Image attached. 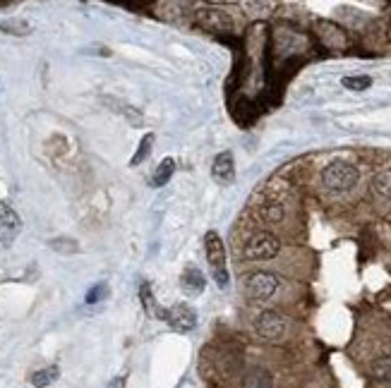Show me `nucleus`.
<instances>
[{
  "label": "nucleus",
  "mask_w": 391,
  "mask_h": 388,
  "mask_svg": "<svg viewBox=\"0 0 391 388\" xmlns=\"http://www.w3.org/2000/svg\"><path fill=\"white\" fill-rule=\"evenodd\" d=\"M360 180V173L353 163L348 161H334L329 163L327 168L322 170V185L324 190L334 194H343V192H350V190L358 185Z\"/></svg>",
  "instance_id": "obj_1"
},
{
  "label": "nucleus",
  "mask_w": 391,
  "mask_h": 388,
  "mask_svg": "<svg viewBox=\"0 0 391 388\" xmlns=\"http://www.w3.org/2000/svg\"><path fill=\"white\" fill-rule=\"evenodd\" d=\"M204 252H207V261H209V269H212V276L214 280H217V285L221 290L228 288V264H225V247L221 243V238H219V233H214V230H209L207 235H204Z\"/></svg>",
  "instance_id": "obj_2"
},
{
  "label": "nucleus",
  "mask_w": 391,
  "mask_h": 388,
  "mask_svg": "<svg viewBox=\"0 0 391 388\" xmlns=\"http://www.w3.org/2000/svg\"><path fill=\"white\" fill-rule=\"evenodd\" d=\"M281 252V243L277 235L272 233H254L252 238L245 243V259L250 261H264V259H274Z\"/></svg>",
  "instance_id": "obj_3"
},
{
  "label": "nucleus",
  "mask_w": 391,
  "mask_h": 388,
  "mask_svg": "<svg viewBox=\"0 0 391 388\" xmlns=\"http://www.w3.org/2000/svg\"><path fill=\"white\" fill-rule=\"evenodd\" d=\"M279 290V276L269 274V271H257L248 278L245 283V292H248L250 300L254 302H264Z\"/></svg>",
  "instance_id": "obj_4"
},
{
  "label": "nucleus",
  "mask_w": 391,
  "mask_h": 388,
  "mask_svg": "<svg viewBox=\"0 0 391 388\" xmlns=\"http://www.w3.org/2000/svg\"><path fill=\"white\" fill-rule=\"evenodd\" d=\"M285 326H288L285 324V316L274 309L262 312L257 316V321H254V329H257V334L264 340H281L285 336Z\"/></svg>",
  "instance_id": "obj_5"
},
{
  "label": "nucleus",
  "mask_w": 391,
  "mask_h": 388,
  "mask_svg": "<svg viewBox=\"0 0 391 388\" xmlns=\"http://www.w3.org/2000/svg\"><path fill=\"white\" fill-rule=\"evenodd\" d=\"M22 233V218L19 214L8 204V201H0V243L3 247H10Z\"/></svg>",
  "instance_id": "obj_6"
},
{
  "label": "nucleus",
  "mask_w": 391,
  "mask_h": 388,
  "mask_svg": "<svg viewBox=\"0 0 391 388\" xmlns=\"http://www.w3.org/2000/svg\"><path fill=\"white\" fill-rule=\"evenodd\" d=\"M197 27H202L204 32H212V34H223V32H230L233 29V19H230L228 12L223 10H217V8H202L197 14Z\"/></svg>",
  "instance_id": "obj_7"
},
{
  "label": "nucleus",
  "mask_w": 391,
  "mask_h": 388,
  "mask_svg": "<svg viewBox=\"0 0 391 388\" xmlns=\"http://www.w3.org/2000/svg\"><path fill=\"white\" fill-rule=\"evenodd\" d=\"M166 321L173 331H180V334H190V331L197 326V312L192 309L185 302H178L166 312Z\"/></svg>",
  "instance_id": "obj_8"
},
{
  "label": "nucleus",
  "mask_w": 391,
  "mask_h": 388,
  "mask_svg": "<svg viewBox=\"0 0 391 388\" xmlns=\"http://www.w3.org/2000/svg\"><path fill=\"white\" fill-rule=\"evenodd\" d=\"M212 175L217 183L221 185H230L235 180V161L230 151H221V154L214 159L212 163Z\"/></svg>",
  "instance_id": "obj_9"
},
{
  "label": "nucleus",
  "mask_w": 391,
  "mask_h": 388,
  "mask_svg": "<svg viewBox=\"0 0 391 388\" xmlns=\"http://www.w3.org/2000/svg\"><path fill=\"white\" fill-rule=\"evenodd\" d=\"M204 285H207L204 274L199 269H194V266H188V269L183 271V276H180V288H183L185 295H190V297L202 295Z\"/></svg>",
  "instance_id": "obj_10"
},
{
  "label": "nucleus",
  "mask_w": 391,
  "mask_h": 388,
  "mask_svg": "<svg viewBox=\"0 0 391 388\" xmlns=\"http://www.w3.org/2000/svg\"><path fill=\"white\" fill-rule=\"evenodd\" d=\"M243 388H274V376L269 369L264 367H250L243 374V381H240Z\"/></svg>",
  "instance_id": "obj_11"
},
{
  "label": "nucleus",
  "mask_w": 391,
  "mask_h": 388,
  "mask_svg": "<svg viewBox=\"0 0 391 388\" xmlns=\"http://www.w3.org/2000/svg\"><path fill=\"white\" fill-rule=\"evenodd\" d=\"M139 297H142V307H144V312H147L149 316L166 321V312L168 309H163V307L157 302V297H154V292H152V285L144 283L142 288H139Z\"/></svg>",
  "instance_id": "obj_12"
},
{
  "label": "nucleus",
  "mask_w": 391,
  "mask_h": 388,
  "mask_svg": "<svg viewBox=\"0 0 391 388\" xmlns=\"http://www.w3.org/2000/svg\"><path fill=\"white\" fill-rule=\"evenodd\" d=\"M372 194L379 201H391V170H379L372 178Z\"/></svg>",
  "instance_id": "obj_13"
},
{
  "label": "nucleus",
  "mask_w": 391,
  "mask_h": 388,
  "mask_svg": "<svg viewBox=\"0 0 391 388\" xmlns=\"http://www.w3.org/2000/svg\"><path fill=\"white\" fill-rule=\"evenodd\" d=\"M173 173H175V161L173 159H163L161 163L157 165L154 175H152V187H163V185L173 178Z\"/></svg>",
  "instance_id": "obj_14"
},
{
  "label": "nucleus",
  "mask_w": 391,
  "mask_h": 388,
  "mask_svg": "<svg viewBox=\"0 0 391 388\" xmlns=\"http://www.w3.org/2000/svg\"><path fill=\"white\" fill-rule=\"evenodd\" d=\"M60 376V369L58 367H46V369H39L32 374V386L34 388H46L51 384H56Z\"/></svg>",
  "instance_id": "obj_15"
},
{
  "label": "nucleus",
  "mask_w": 391,
  "mask_h": 388,
  "mask_svg": "<svg viewBox=\"0 0 391 388\" xmlns=\"http://www.w3.org/2000/svg\"><path fill=\"white\" fill-rule=\"evenodd\" d=\"M370 374L379 381H391V357L382 355V357H377V360H372V365H370Z\"/></svg>",
  "instance_id": "obj_16"
},
{
  "label": "nucleus",
  "mask_w": 391,
  "mask_h": 388,
  "mask_svg": "<svg viewBox=\"0 0 391 388\" xmlns=\"http://www.w3.org/2000/svg\"><path fill=\"white\" fill-rule=\"evenodd\" d=\"M0 29H3L5 34H14V37H27L29 32H32V24L27 22V19H5V22H0Z\"/></svg>",
  "instance_id": "obj_17"
},
{
  "label": "nucleus",
  "mask_w": 391,
  "mask_h": 388,
  "mask_svg": "<svg viewBox=\"0 0 391 388\" xmlns=\"http://www.w3.org/2000/svg\"><path fill=\"white\" fill-rule=\"evenodd\" d=\"M259 216H262L267 223H281L285 216V209L279 201H269V204H264L262 209H259Z\"/></svg>",
  "instance_id": "obj_18"
},
{
  "label": "nucleus",
  "mask_w": 391,
  "mask_h": 388,
  "mask_svg": "<svg viewBox=\"0 0 391 388\" xmlns=\"http://www.w3.org/2000/svg\"><path fill=\"white\" fill-rule=\"evenodd\" d=\"M152 149H154V134L149 132V134H144V137H142V142H139V146H137V154L132 156L130 165H139V163H144V161L149 159V154H152Z\"/></svg>",
  "instance_id": "obj_19"
},
{
  "label": "nucleus",
  "mask_w": 391,
  "mask_h": 388,
  "mask_svg": "<svg viewBox=\"0 0 391 388\" xmlns=\"http://www.w3.org/2000/svg\"><path fill=\"white\" fill-rule=\"evenodd\" d=\"M343 84L345 89H350V92H365V89L372 87V79L368 77V74H350V77H343Z\"/></svg>",
  "instance_id": "obj_20"
},
{
  "label": "nucleus",
  "mask_w": 391,
  "mask_h": 388,
  "mask_svg": "<svg viewBox=\"0 0 391 388\" xmlns=\"http://www.w3.org/2000/svg\"><path fill=\"white\" fill-rule=\"evenodd\" d=\"M48 245H51L56 252H60V254H74V252H79V245L74 243L72 238H56Z\"/></svg>",
  "instance_id": "obj_21"
},
{
  "label": "nucleus",
  "mask_w": 391,
  "mask_h": 388,
  "mask_svg": "<svg viewBox=\"0 0 391 388\" xmlns=\"http://www.w3.org/2000/svg\"><path fill=\"white\" fill-rule=\"evenodd\" d=\"M106 292H108V285L106 283L94 285V288L87 292V302H89V305H94V302H101V297L106 295Z\"/></svg>",
  "instance_id": "obj_22"
},
{
  "label": "nucleus",
  "mask_w": 391,
  "mask_h": 388,
  "mask_svg": "<svg viewBox=\"0 0 391 388\" xmlns=\"http://www.w3.org/2000/svg\"><path fill=\"white\" fill-rule=\"evenodd\" d=\"M125 384H128V376H125V374H118V376H113V379L108 381L106 388H125Z\"/></svg>",
  "instance_id": "obj_23"
}]
</instances>
